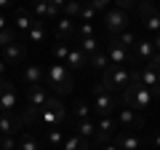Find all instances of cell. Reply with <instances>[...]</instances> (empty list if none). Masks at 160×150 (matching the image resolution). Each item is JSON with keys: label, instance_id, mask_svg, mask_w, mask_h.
<instances>
[{"label": "cell", "instance_id": "cell-25", "mask_svg": "<svg viewBox=\"0 0 160 150\" xmlns=\"http://www.w3.org/2000/svg\"><path fill=\"white\" fill-rule=\"evenodd\" d=\"M142 27H144V32H152V35L160 32V13H158V8L142 19Z\"/></svg>", "mask_w": 160, "mask_h": 150}, {"label": "cell", "instance_id": "cell-39", "mask_svg": "<svg viewBox=\"0 0 160 150\" xmlns=\"http://www.w3.org/2000/svg\"><path fill=\"white\" fill-rule=\"evenodd\" d=\"M112 3H115V8H120V11H131L139 0H112Z\"/></svg>", "mask_w": 160, "mask_h": 150}, {"label": "cell", "instance_id": "cell-44", "mask_svg": "<svg viewBox=\"0 0 160 150\" xmlns=\"http://www.w3.org/2000/svg\"><path fill=\"white\" fill-rule=\"evenodd\" d=\"M152 46H155V51H160V32L152 35Z\"/></svg>", "mask_w": 160, "mask_h": 150}, {"label": "cell", "instance_id": "cell-17", "mask_svg": "<svg viewBox=\"0 0 160 150\" xmlns=\"http://www.w3.org/2000/svg\"><path fill=\"white\" fill-rule=\"evenodd\" d=\"M22 81L27 83V88H29V86H40V83L46 81V72L40 70V64H27V67H24Z\"/></svg>", "mask_w": 160, "mask_h": 150}, {"label": "cell", "instance_id": "cell-15", "mask_svg": "<svg viewBox=\"0 0 160 150\" xmlns=\"http://www.w3.org/2000/svg\"><path fill=\"white\" fill-rule=\"evenodd\" d=\"M24 56H27V48H24V43H19V40L8 43V46L3 48V59H6L8 64H19V62H24Z\"/></svg>", "mask_w": 160, "mask_h": 150}, {"label": "cell", "instance_id": "cell-4", "mask_svg": "<svg viewBox=\"0 0 160 150\" xmlns=\"http://www.w3.org/2000/svg\"><path fill=\"white\" fill-rule=\"evenodd\" d=\"M120 94H109V91H104V94H96L93 97V113H96V118H107V115H112L115 110L120 107Z\"/></svg>", "mask_w": 160, "mask_h": 150}, {"label": "cell", "instance_id": "cell-26", "mask_svg": "<svg viewBox=\"0 0 160 150\" xmlns=\"http://www.w3.org/2000/svg\"><path fill=\"white\" fill-rule=\"evenodd\" d=\"M75 134H80L83 139H91L93 134H96V121H93V118H86V121H78V129H75Z\"/></svg>", "mask_w": 160, "mask_h": 150}, {"label": "cell", "instance_id": "cell-32", "mask_svg": "<svg viewBox=\"0 0 160 150\" xmlns=\"http://www.w3.org/2000/svg\"><path fill=\"white\" fill-rule=\"evenodd\" d=\"M80 8H83V3H80V0H67L62 11H64V16L75 19V16H80Z\"/></svg>", "mask_w": 160, "mask_h": 150}, {"label": "cell", "instance_id": "cell-30", "mask_svg": "<svg viewBox=\"0 0 160 150\" xmlns=\"http://www.w3.org/2000/svg\"><path fill=\"white\" fill-rule=\"evenodd\" d=\"M19 150H40V142L29 131H22L19 134Z\"/></svg>", "mask_w": 160, "mask_h": 150}, {"label": "cell", "instance_id": "cell-8", "mask_svg": "<svg viewBox=\"0 0 160 150\" xmlns=\"http://www.w3.org/2000/svg\"><path fill=\"white\" fill-rule=\"evenodd\" d=\"M22 129H24L22 115L0 113V134H3V137H16V134H22Z\"/></svg>", "mask_w": 160, "mask_h": 150}, {"label": "cell", "instance_id": "cell-10", "mask_svg": "<svg viewBox=\"0 0 160 150\" xmlns=\"http://www.w3.org/2000/svg\"><path fill=\"white\" fill-rule=\"evenodd\" d=\"M112 134H115V118H112V115L99 118V121H96L93 142H96V145H107V142H112Z\"/></svg>", "mask_w": 160, "mask_h": 150}, {"label": "cell", "instance_id": "cell-31", "mask_svg": "<svg viewBox=\"0 0 160 150\" xmlns=\"http://www.w3.org/2000/svg\"><path fill=\"white\" fill-rule=\"evenodd\" d=\"M72 110H75V115H78V121H86V118H91V104L88 102H83V99H78V102L72 104Z\"/></svg>", "mask_w": 160, "mask_h": 150}, {"label": "cell", "instance_id": "cell-46", "mask_svg": "<svg viewBox=\"0 0 160 150\" xmlns=\"http://www.w3.org/2000/svg\"><path fill=\"white\" fill-rule=\"evenodd\" d=\"M149 91H152V99H160V86H152Z\"/></svg>", "mask_w": 160, "mask_h": 150}, {"label": "cell", "instance_id": "cell-23", "mask_svg": "<svg viewBox=\"0 0 160 150\" xmlns=\"http://www.w3.org/2000/svg\"><path fill=\"white\" fill-rule=\"evenodd\" d=\"M78 40H80V43H78V46H80V51L86 54V56H93L96 51H102V46H99L102 40H99L96 35H93V38H78Z\"/></svg>", "mask_w": 160, "mask_h": 150}, {"label": "cell", "instance_id": "cell-50", "mask_svg": "<svg viewBox=\"0 0 160 150\" xmlns=\"http://www.w3.org/2000/svg\"><path fill=\"white\" fill-rule=\"evenodd\" d=\"M80 3H83V6H86V3H91V0H80Z\"/></svg>", "mask_w": 160, "mask_h": 150}, {"label": "cell", "instance_id": "cell-42", "mask_svg": "<svg viewBox=\"0 0 160 150\" xmlns=\"http://www.w3.org/2000/svg\"><path fill=\"white\" fill-rule=\"evenodd\" d=\"M43 3H48V6H53V8H59V11H62L67 0H43Z\"/></svg>", "mask_w": 160, "mask_h": 150}, {"label": "cell", "instance_id": "cell-37", "mask_svg": "<svg viewBox=\"0 0 160 150\" xmlns=\"http://www.w3.org/2000/svg\"><path fill=\"white\" fill-rule=\"evenodd\" d=\"M93 32H96V29H93L91 22H83V24L78 27V38H93Z\"/></svg>", "mask_w": 160, "mask_h": 150}, {"label": "cell", "instance_id": "cell-34", "mask_svg": "<svg viewBox=\"0 0 160 150\" xmlns=\"http://www.w3.org/2000/svg\"><path fill=\"white\" fill-rule=\"evenodd\" d=\"M69 43H56V46H53V56L59 59V62H64V59H67V54H69Z\"/></svg>", "mask_w": 160, "mask_h": 150}, {"label": "cell", "instance_id": "cell-41", "mask_svg": "<svg viewBox=\"0 0 160 150\" xmlns=\"http://www.w3.org/2000/svg\"><path fill=\"white\" fill-rule=\"evenodd\" d=\"M144 67H152V70H160V51L155 54V56L149 59V64H144Z\"/></svg>", "mask_w": 160, "mask_h": 150}, {"label": "cell", "instance_id": "cell-49", "mask_svg": "<svg viewBox=\"0 0 160 150\" xmlns=\"http://www.w3.org/2000/svg\"><path fill=\"white\" fill-rule=\"evenodd\" d=\"M152 145H155V147L160 150V131H158V134H155V137H152Z\"/></svg>", "mask_w": 160, "mask_h": 150}, {"label": "cell", "instance_id": "cell-21", "mask_svg": "<svg viewBox=\"0 0 160 150\" xmlns=\"http://www.w3.org/2000/svg\"><path fill=\"white\" fill-rule=\"evenodd\" d=\"M32 22H35V16L29 11H16V16H13V29H16V32H27V29L32 27Z\"/></svg>", "mask_w": 160, "mask_h": 150}, {"label": "cell", "instance_id": "cell-52", "mask_svg": "<svg viewBox=\"0 0 160 150\" xmlns=\"http://www.w3.org/2000/svg\"><path fill=\"white\" fill-rule=\"evenodd\" d=\"M0 139H3V134H0Z\"/></svg>", "mask_w": 160, "mask_h": 150}, {"label": "cell", "instance_id": "cell-29", "mask_svg": "<svg viewBox=\"0 0 160 150\" xmlns=\"http://www.w3.org/2000/svg\"><path fill=\"white\" fill-rule=\"evenodd\" d=\"M19 115H22L24 126H29V123H38V121H40V107H32V104H24Z\"/></svg>", "mask_w": 160, "mask_h": 150}, {"label": "cell", "instance_id": "cell-47", "mask_svg": "<svg viewBox=\"0 0 160 150\" xmlns=\"http://www.w3.org/2000/svg\"><path fill=\"white\" fill-rule=\"evenodd\" d=\"M6 27H11V24H8V19L3 16V13H0V29H6Z\"/></svg>", "mask_w": 160, "mask_h": 150}, {"label": "cell", "instance_id": "cell-43", "mask_svg": "<svg viewBox=\"0 0 160 150\" xmlns=\"http://www.w3.org/2000/svg\"><path fill=\"white\" fill-rule=\"evenodd\" d=\"M6 67H8V62L0 56V78H6Z\"/></svg>", "mask_w": 160, "mask_h": 150}, {"label": "cell", "instance_id": "cell-38", "mask_svg": "<svg viewBox=\"0 0 160 150\" xmlns=\"http://www.w3.org/2000/svg\"><path fill=\"white\" fill-rule=\"evenodd\" d=\"M109 3H112V0H91L88 6H91V8H93V11H96V13H99V11L104 13V11H107V8H109Z\"/></svg>", "mask_w": 160, "mask_h": 150}, {"label": "cell", "instance_id": "cell-1", "mask_svg": "<svg viewBox=\"0 0 160 150\" xmlns=\"http://www.w3.org/2000/svg\"><path fill=\"white\" fill-rule=\"evenodd\" d=\"M43 83L48 86V91L53 97H67L72 91V72H69V67L64 62H56L46 70V81Z\"/></svg>", "mask_w": 160, "mask_h": 150}, {"label": "cell", "instance_id": "cell-16", "mask_svg": "<svg viewBox=\"0 0 160 150\" xmlns=\"http://www.w3.org/2000/svg\"><path fill=\"white\" fill-rule=\"evenodd\" d=\"M64 64L69 67V72L72 70H83V67H88V56L80 51V46H72L69 54H67V59H64Z\"/></svg>", "mask_w": 160, "mask_h": 150}, {"label": "cell", "instance_id": "cell-51", "mask_svg": "<svg viewBox=\"0 0 160 150\" xmlns=\"http://www.w3.org/2000/svg\"><path fill=\"white\" fill-rule=\"evenodd\" d=\"M3 81H6V78H0V83H3Z\"/></svg>", "mask_w": 160, "mask_h": 150}, {"label": "cell", "instance_id": "cell-36", "mask_svg": "<svg viewBox=\"0 0 160 150\" xmlns=\"http://www.w3.org/2000/svg\"><path fill=\"white\" fill-rule=\"evenodd\" d=\"M0 150H19V137H3L0 139Z\"/></svg>", "mask_w": 160, "mask_h": 150}, {"label": "cell", "instance_id": "cell-2", "mask_svg": "<svg viewBox=\"0 0 160 150\" xmlns=\"http://www.w3.org/2000/svg\"><path fill=\"white\" fill-rule=\"evenodd\" d=\"M64 118H67V107H64V102H62V97H48V102H46V107L40 110V123L43 126H62L64 123Z\"/></svg>", "mask_w": 160, "mask_h": 150}, {"label": "cell", "instance_id": "cell-11", "mask_svg": "<svg viewBox=\"0 0 160 150\" xmlns=\"http://www.w3.org/2000/svg\"><path fill=\"white\" fill-rule=\"evenodd\" d=\"M16 110V88L11 81L0 83V113H13Z\"/></svg>", "mask_w": 160, "mask_h": 150}, {"label": "cell", "instance_id": "cell-24", "mask_svg": "<svg viewBox=\"0 0 160 150\" xmlns=\"http://www.w3.org/2000/svg\"><path fill=\"white\" fill-rule=\"evenodd\" d=\"M88 67H93L96 72H104V70L109 67V56H107V51H96L93 56H88Z\"/></svg>", "mask_w": 160, "mask_h": 150}, {"label": "cell", "instance_id": "cell-13", "mask_svg": "<svg viewBox=\"0 0 160 150\" xmlns=\"http://www.w3.org/2000/svg\"><path fill=\"white\" fill-rule=\"evenodd\" d=\"M48 97H51V91H48L46 83H40V86H29L27 88V104H32V107H46Z\"/></svg>", "mask_w": 160, "mask_h": 150}, {"label": "cell", "instance_id": "cell-3", "mask_svg": "<svg viewBox=\"0 0 160 150\" xmlns=\"http://www.w3.org/2000/svg\"><path fill=\"white\" fill-rule=\"evenodd\" d=\"M104 29H107V38L120 35L123 29H128V11L107 8V11H104Z\"/></svg>", "mask_w": 160, "mask_h": 150}, {"label": "cell", "instance_id": "cell-40", "mask_svg": "<svg viewBox=\"0 0 160 150\" xmlns=\"http://www.w3.org/2000/svg\"><path fill=\"white\" fill-rule=\"evenodd\" d=\"M93 16H96V11H93V8L88 6V3H86L83 8H80V19H83V22H91Z\"/></svg>", "mask_w": 160, "mask_h": 150}, {"label": "cell", "instance_id": "cell-9", "mask_svg": "<svg viewBox=\"0 0 160 150\" xmlns=\"http://www.w3.org/2000/svg\"><path fill=\"white\" fill-rule=\"evenodd\" d=\"M155 46H152V38H139L136 40V46H133V62H136V67L139 64H149V59L155 56Z\"/></svg>", "mask_w": 160, "mask_h": 150}, {"label": "cell", "instance_id": "cell-18", "mask_svg": "<svg viewBox=\"0 0 160 150\" xmlns=\"http://www.w3.org/2000/svg\"><path fill=\"white\" fill-rule=\"evenodd\" d=\"M32 13L35 19H56L59 16V8L48 6V3H43V0H32Z\"/></svg>", "mask_w": 160, "mask_h": 150}, {"label": "cell", "instance_id": "cell-27", "mask_svg": "<svg viewBox=\"0 0 160 150\" xmlns=\"http://www.w3.org/2000/svg\"><path fill=\"white\" fill-rule=\"evenodd\" d=\"M142 86H147V88H152V86H160V70L142 67Z\"/></svg>", "mask_w": 160, "mask_h": 150}, {"label": "cell", "instance_id": "cell-28", "mask_svg": "<svg viewBox=\"0 0 160 150\" xmlns=\"http://www.w3.org/2000/svg\"><path fill=\"white\" fill-rule=\"evenodd\" d=\"M64 139H67V137H64V131H62L59 126H51V129H48V134H46V142H48V147H56V150L64 145Z\"/></svg>", "mask_w": 160, "mask_h": 150}, {"label": "cell", "instance_id": "cell-20", "mask_svg": "<svg viewBox=\"0 0 160 150\" xmlns=\"http://www.w3.org/2000/svg\"><path fill=\"white\" fill-rule=\"evenodd\" d=\"M59 150H91V139H83L80 134H72V137L64 139V145Z\"/></svg>", "mask_w": 160, "mask_h": 150}, {"label": "cell", "instance_id": "cell-45", "mask_svg": "<svg viewBox=\"0 0 160 150\" xmlns=\"http://www.w3.org/2000/svg\"><path fill=\"white\" fill-rule=\"evenodd\" d=\"M13 6V0H0V11H6V8Z\"/></svg>", "mask_w": 160, "mask_h": 150}, {"label": "cell", "instance_id": "cell-14", "mask_svg": "<svg viewBox=\"0 0 160 150\" xmlns=\"http://www.w3.org/2000/svg\"><path fill=\"white\" fill-rule=\"evenodd\" d=\"M112 142L118 145V150H142V147H144L142 137H136L133 131H120V134H115Z\"/></svg>", "mask_w": 160, "mask_h": 150}, {"label": "cell", "instance_id": "cell-5", "mask_svg": "<svg viewBox=\"0 0 160 150\" xmlns=\"http://www.w3.org/2000/svg\"><path fill=\"white\" fill-rule=\"evenodd\" d=\"M107 56H109V64H115V67H126V64H133L136 67L133 54L128 48H123L120 43H115V40H107Z\"/></svg>", "mask_w": 160, "mask_h": 150}, {"label": "cell", "instance_id": "cell-35", "mask_svg": "<svg viewBox=\"0 0 160 150\" xmlns=\"http://www.w3.org/2000/svg\"><path fill=\"white\" fill-rule=\"evenodd\" d=\"M136 11H139V16H147V13H152L155 11V6H152V0H139V3H136Z\"/></svg>", "mask_w": 160, "mask_h": 150}, {"label": "cell", "instance_id": "cell-48", "mask_svg": "<svg viewBox=\"0 0 160 150\" xmlns=\"http://www.w3.org/2000/svg\"><path fill=\"white\" fill-rule=\"evenodd\" d=\"M102 150H118V145H115V142H107V145H102Z\"/></svg>", "mask_w": 160, "mask_h": 150}, {"label": "cell", "instance_id": "cell-22", "mask_svg": "<svg viewBox=\"0 0 160 150\" xmlns=\"http://www.w3.org/2000/svg\"><path fill=\"white\" fill-rule=\"evenodd\" d=\"M107 40H115V43H120V46L123 48H128V51H131L133 46H136V32H131V29H123V32L120 35H112V38H107Z\"/></svg>", "mask_w": 160, "mask_h": 150}, {"label": "cell", "instance_id": "cell-6", "mask_svg": "<svg viewBox=\"0 0 160 150\" xmlns=\"http://www.w3.org/2000/svg\"><path fill=\"white\" fill-rule=\"evenodd\" d=\"M115 123L123 126L126 131H133V129H142V126H144V115L139 113V110H133V107H120Z\"/></svg>", "mask_w": 160, "mask_h": 150}, {"label": "cell", "instance_id": "cell-19", "mask_svg": "<svg viewBox=\"0 0 160 150\" xmlns=\"http://www.w3.org/2000/svg\"><path fill=\"white\" fill-rule=\"evenodd\" d=\"M24 40L27 43H43L46 40V22H43V19H35L32 27L24 32Z\"/></svg>", "mask_w": 160, "mask_h": 150}, {"label": "cell", "instance_id": "cell-7", "mask_svg": "<svg viewBox=\"0 0 160 150\" xmlns=\"http://www.w3.org/2000/svg\"><path fill=\"white\" fill-rule=\"evenodd\" d=\"M102 75L115 86V91H123V88L131 83V70H126V67H115V64H109Z\"/></svg>", "mask_w": 160, "mask_h": 150}, {"label": "cell", "instance_id": "cell-33", "mask_svg": "<svg viewBox=\"0 0 160 150\" xmlns=\"http://www.w3.org/2000/svg\"><path fill=\"white\" fill-rule=\"evenodd\" d=\"M16 40V29L13 27H6V29H0V48H6L8 43Z\"/></svg>", "mask_w": 160, "mask_h": 150}, {"label": "cell", "instance_id": "cell-12", "mask_svg": "<svg viewBox=\"0 0 160 150\" xmlns=\"http://www.w3.org/2000/svg\"><path fill=\"white\" fill-rule=\"evenodd\" d=\"M56 40H59V43L78 40V27H75V19L62 16V19L56 22Z\"/></svg>", "mask_w": 160, "mask_h": 150}]
</instances>
